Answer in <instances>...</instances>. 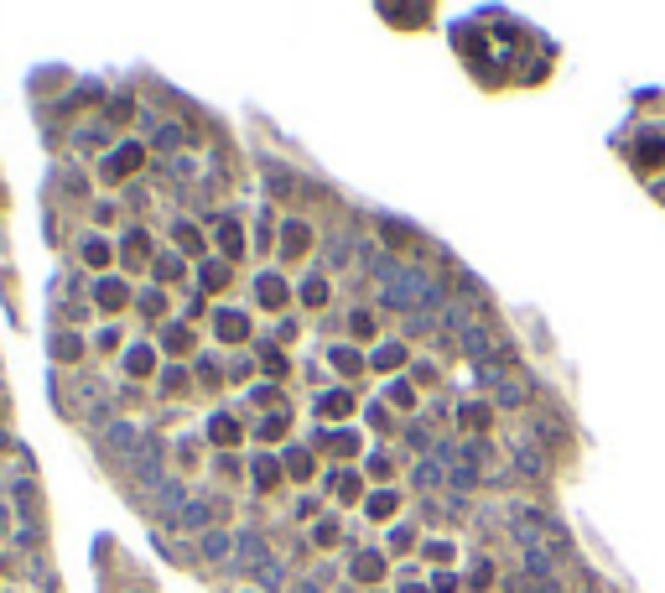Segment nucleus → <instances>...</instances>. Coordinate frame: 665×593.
<instances>
[{
    "mask_svg": "<svg viewBox=\"0 0 665 593\" xmlns=\"http://www.w3.org/2000/svg\"><path fill=\"white\" fill-rule=\"evenodd\" d=\"M536 432H541V438H551V448H556V442H567V427H561L556 416H541V422H536Z\"/></svg>",
    "mask_w": 665,
    "mask_h": 593,
    "instance_id": "obj_12",
    "label": "nucleus"
},
{
    "mask_svg": "<svg viewBox=\"0 0 665 593\" xmlns=\"http://www.w3.org/2000/svg\"><path fill=\"white\" fill-rule=\"evenodd\" d=\"M130 468H135V479H140V484H156V489L166 484V479H162V448H156V442L135 448V463H130Z\"/></svg>",
    "mask_w": 665,
    "mask_h": 593,
    "instance_id": "obj_3",
    "label": "nucleus"
},
{
    "mask_svg": "<svg viewBox=\"0 0 665 593\" xmlns=\"http://www.w3.org/2000/svg\"><path fill=\"white\" fill-rule=\"evenodd\" d=\"M374 365H380V369L406 365V349H400V344H380V349H374Z\"/></svg>",
    "mask_w": 665,
    "mask_h": 593,
    "instance_id": "obj_7",
    "label": "nucleus"
},
{
    "mask_svg": "<svg viewBox=\"0 0 665 593\" xmlns=\"http://www.w3.org/2000/svg\"><path fill=\"white\" fill-rule=\"evenodd\" d=\"M385 308L426 318L432 308H442V281H437L432 271H400L395 281H385Z\"/></svg>",
    "mask_w": 665,
    "mask_h": 593,
    "instance_id": "obj_1",
    "label": "nucleus"
},
{
    "mask_svg": "<svg viewBox=\"0 0 665 593\" xmlns=\"http://www.w3.org/2000/svg\"><path fill=\"white\" fill-rule=\"evenodd\" d=\"M302 296H307V302H323L327 286H323V281H302Z\"/></svg>",
    "mask_w": 665,
    "mask_h": 593,
    "instance_id": "obj_24",
    "label": "nucleus"
},
{
    "mask_svg": "<svg viewBox=\"0 0 665 593\" xmlns=\"http://www.w3.org/2000/svg\"><path fill=\"white\" fill-rule=\"evenodd\" d=\"M640 162H660V141H644L640 146Z\"/></svg>",
    "mask_w": 665,
    "mask_h": 593,
    "instance_id": "obj_28",
    "label": "nucleus"
},
{
    "mask_svg": "<svg viewBox=\"0 0 665 593\" xmlns=\"http://www.w3.org/2000/svg\"><path fill=\"white\" fill-rule=\"evenodd\" d=\"M514 468H520V474H530V479H546V474H551V458H546V448H541V442H514Z\"/></svg>",
    "mask_w": 665,
    "mask_h": 593,
    "instance_id": "obj_2",
    "label": "nucleus"
},
{
    "mask_svg": "<svg viewBox=\"0 0 665 593\" xmlns=\"http://www.w3.org/2000/svg\"><path fill=\"white\" fill-rule=\"evenodd\" d=\"M323 411H333V416H338V411H349V396H327V401H323Z\"/></svg>",
    "mask_w": 665,
    "mask_h": 593,
    "instance_id": "obj_27",
    "label": "nucleus"
},
{
    "mask_svg": "<svg viewBox=\"0 0 665 593\" xmlns=\"http://www.w3.org/2000/svg\"><path fill=\"white\" fill-rule=\"evenodd\" d=\"M208 432H213V442H234V438H239V427H234L229 416H213V422H208Z\"/></svg>",
    "mask_w": 665,
    "mask_h": 593,
    "instance_id": "obj_13",
    "label": "nucleus"
},
{
    "mask_svg": "<svg viewBox=\"0 0 665 593\" xmlns=\"http://www.w3.org/2000/svg\"><path fill=\"white\" fill-rule=\"evenodd\" d=\"M135 162H140V146H125V151H120L115 162H109V177H120V172H130Z\"/></svg>",
    "mask_w": 665,
    "mask_h": 593,
    "instance_id": "obj_14",
    "label": "nucleus"
},
{
    "mask_svg": "<svg viewBox=\"0 0 665 593\" xmlns=\"http://www.w3.org/2000/svg\"><path fill=\"white\" fill-rule=\"evenodd\" d=\"M219 235H224V250H229V255H239V229H234V224H224Z\"/></svg>",
    "mask_w": 665,
    "mask_h": 593,
    "instance_id": "obj_23",
    "label": "nucleus"
},
{
    "mask_svg": "<svg viewBox=\"0 0 665 593\" xmlns=\"http://www.w3.org/2000/svg\"><path fill=\"white\" fill-rule=\"evenodd\" d=\"M416 484H421V489H437V484H447L442 463H416Z\"/></svg>",
    "mask_w": 665,
    "mask_h": 593,
    "instance_id": "obj_6",
    "label": "nucleus"
},
{
    "mask_svg": "<svg viewBox=\"0 0 665 593\" xmlns=\"http://www.w3.org/2000/svg\"><path fill=\"white\" fill-rule=\"evenodd\" d=\"M380 572H385V568H380V557H374V552H364V557H359V578H364V583H374Z\"/></svg>",
    "mask_w": 665,
    "mask_h": 593,
    "instance_id": "obj_16",
    "label": "nucleus"
},
{
    "mask_svg": "<svg viewBox=\"0 0 665 593\" xmlns=\"http://www.w3.org/2000/svg\"><path fill=\"white\" fill-rule=\"evenodd\" d=\"M369 510H374V515H390V510H395V495H374Z\"/></svg>",
    "mask_w": 665,
    "mask_h": 593,
    "instance_id": "obj_22",
    "label": "nucleus"
},
{
    "mask_svg": "<svg viewBox=\"0 0 665 593\" xmlns=\"http://www.w3.org/2000/svg\"><path fill=\"white\" fill-rule=\"evenodd\" d=\"M99 296H105L109 308H120V302H125V292H120V286H115V281H109V286H99Z\"/></svg>",
    "mask_w": 665,
    "mask_h": 593,
    "instance_id": "obj_25",
    "label": "nucleus"
},
{
    "mask_svg": "<svg viewBox=\"0 0 665 593\" xmlns=\"http://www.w3.org/2000/svg\"><path fill=\"white\" fill-rule=\"evenodd\" d=\"M265 182H270V188H276V198H292V188H296V182H292V172H286V166H270V172H265Z\"/></svg>",
    "mask_w": 665,
    "mask_h": 593,
    "instance_id": "obj_8",
    "label": "nucleus"
},
{
    "mask_svg": "<svg viewBox=\"0 0 665 593\" xmlns=\"http://www.w3.org/2000/svg\"><path fill=\"white\" fill-rule=\"evenodd\" d=\"M255 479H260V489H270V484L281 479V468H276L270 458H255Z\"/></svg>",
    "mask_w": 665,
    "mask_h": 593,
    "instance_id": "obj_15",
    "label": "nucleus"
},
{
    "mask_svg": "<svg viewBox=\"0 0 665 593\" xmlns=\"http://www.w3.org/2000/svg\"><path fill=\"white\" fill-rule=\"evenodd\" d=\"M203 557H213V562H219V557H229V536H224V531L203 536Z\"/></svg>",
    "mask_w": 665,
    "mask_h": 593,
    "instance_id": "obj_11",
    "label": "nucleus"
},
{
    "mask_svg": "<svg viewBox=\"0 0 665 593\" xmlns=\"http://www.w3.org/2000/svg\"><path fill=\"white\" fill-rule=\"evenodd\" d=\"M83 255H89V261H94V266H99V261H109V250H105V245H99V239H89V250H83Z\"/></svg>",
    "mask_w": 665,
    "mask_h": 593,
    "instance_id": "obj_26",
    "label": "nucleus"
},
{
    "mask_svg": "<svg viewBox=\"0 0 665 593\" xmlns=\"http://www.w3.org/2000/svg\"><path fill=\"white\" fill-rule=\"evenodd\" d=\"M151 349H130V369H135V375H140V369H151Z\"/></svg>",
    "mask_w": 665,
    "mask_h": 593,
    "instance_id": "obj_19",
    "label": "nucleus"
},
{
    "mask_svg": "<svg viewBox=\"0 0 665 593\" xmlns=\"http://www.w3.org/2000/svg\"><path fill=\"white\" fill-rule=\"evenodd\" d=\"M135 442H140V438L125 427V422H115V427H109V453H130Z\"/></svg>",
    "mask_w": 665,
    "mask_h": 593,
    "instance_id": "obj_5",
    "label": "nucleus"
},
{
    "mask_svg": "<svg viewBox=\"0 0 665 593\" xmlns=\"http://www.w3.org/2000/svg\"><path fill=\"white\" fill-rule=\"evenodd\" d=\"M239 557L255 562V568H265V562H270V557H265V546H260V536H250V531L239 536Z\"/></svg>",
    "mask_w": 665,
    "mask_h": 593,
    "instance_id": "obj_4",
    "label": "nucleus"
},
{
    "mask_svg": "<svg viewBox=\"0 0 665 593\" xmlns=\"http://www.w3.org/2000/svg\"><path fill=\"white\" fill-rule=\"evenodd\" d=\"M385 401H395V406H411V385H406V380H400V385H390V391H385Z\"/></svg>",
    "mask_w": 665,
    "mask_h": 593,
    "instance_id": "obj_20",
    "label": "nucleus"
},
{
    "mask_svg": "<svg viewBox=\"0 0 665 593\" xmlns=\"http://www.w3.org/2000/svg\"><path fill=\"white\" fill-rule=\"evenodd\" d=\"M219 333L224 338H245V312H219Z\"/></svg>",
    "mask_w": 665,
    "mask_h": 593,
    "instance_id": "obj_9",
    "label": "nucleus"
},
{
    "mask_svg": "<svg viewBox=\"0 0 665 593\" xmlns=\"http://www.w3.org/2000/svg\"><path fill=\"white\" fill-rule=\"evenodd\" d=\"M307 245V229L302 224H286V250H302Z\"/></svg>",
    "mask_w": 665,
    "mask_h": 593,
    "instance_id": "obj_21",
    "label": "nucleus"
},
{
    "mask_svg": "<svg viewBox=\"0 0 665 593\" xmlns=\"http://www.w3.org/2000/svg\"><path fill=\"white\" fill-rule=\"evenodd\" d=\"M177 526H182V531H198V526H208V505H187V510L177 515Z\"/></svg>",
    "mask_w": 665,
    "mask_h": 593,
    "instance_id": "obj_10",
    "label": "nucleus"
},
{
    "mask_svg": "<svg viewBox=\"0 0 665 593\" xmlns=\"http://www.w3.org/2000/svg\"><path fill=\"white\" fill-rule=\"evenodd\" d=\"M333 365H338L343 375H353V369H359V354H353V349H333Z\"/></svg>",
    "mask_w": 665,
    "mask_h": 593,
    "instance_id": "obj_17",
    "label": "nucleus"
},
{
    "mask_svg": "<svg viewBox=\"0 0 665 593\" xmlns=\"http://www.w3.org/2000/svg\"><path fill=\"white\" fill-rule=\"evenodd\" d=\"M260 296H265V302H281V296H286V286H281L276 276H265V281H260Z\"/></svg>",
    "mask_w": 665,
    "mask_h": 593,
    "instance_id": "obj_18",
    "label": "nucleus"
}]
</instances>
